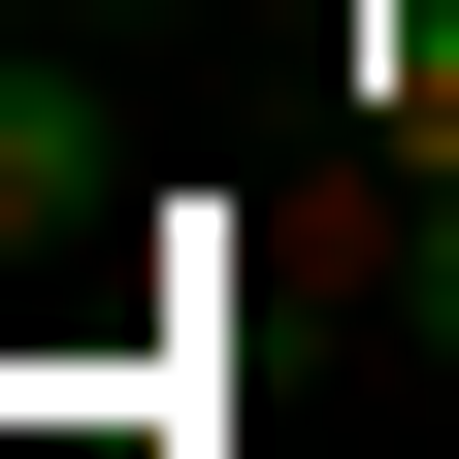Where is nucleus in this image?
I'll list each match as a JSON object with an SVG mask.
<instances>
[{"mask_svg":"<svg viewBox=\"0 0 459 459\" xmlns=\"http://www.w3.org/2000/svg\"><path fill=\"white\" fill-rule=\"evenodd\" d=\"M328 99H361L394 197H459V0H361V33H328Z\"/></svg>","mask_w":459,"mask_h":459,"instance_id":"obj_1","label":"nucleus"},{"mask_svg":"<svg viewBox=\"0 0 459 459\" xmlns=\"http://www.w3.org/2000/svg\"><path fill=\"white\" fill-rule=\"evenodd\" d=\"M0 230H99V99L66 66H0Z\"/></svg>","mask_w":459,"mask_h":459,"instance_id":"obj_2","label":"nucleus"},{"mask_svg":"<svg viewBox=\"0 0 459 459\" xmlns=\"http://www.w3.org/2000/svg\"><path fill=\"white\" fill-rule=\"evenodd\" d=\"M394 328H427V361H459V197H427V263H394Z\"/></svg>","mask_w":459,"mask_h":459,"instance_id":"obj_3","label":"nucleus"}]
</instances>
